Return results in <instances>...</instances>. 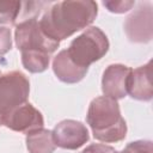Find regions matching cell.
Wrapping results in <instances>:
<instances>
[{
  "instance_id": "cell-1",
  "label": "cell",
  "mask_w": 153,
  "mask_h": 153,
  "mask_svg": "<svg viewBox=\"0 0 153 153\" xmlns=\"http://www.w3.org/2000/svg\"><path fill=\"white\" fill-rule=\"evenodd\" d=\"M97 14L98 6L94 1H60L47 10L38 23L48 37L60 42L87 27Z\"/></svg>"
},
{
  "instance_id": "cell-2",
  "label": "cell",
  "mask_w": 153,
  "mask_h": 153,
  "mask_svg": "<svg viewBox=\"0 0 153 153\" xmlns=\"http://www.w3.org/2000/svg\"><path fill=\"white\" fill-rule=\"evenodd\" d=\"M86 121L94 139L102 142H118L126 137L127 123L116 99L105 96L94 98L90 103Z\"/></svg>"
},
{
  "instance_id": "cell-3",
  "label": "cell",
  "mask_w": 153,
  "mask_h": 153,
  "mask_svg": "<svg viewBox=\"0 0 153 153\" xmlns=\"http://www.w3.org/2000/svg\"><path fill=\"white\" fill-rule=\"evenodd\" d=\"M108 50L109 39L97 26L86 29L81 35L74 38L68 49H66L69 59L82 68H88L91 63L100 60Z\"/></svg>"
},
{
  "instance_id": "cell-4",
  "label": "cell",
  "mask_w": 153,
  "mask_h": 153,
  "mask_svg": "<svg viewBox=\"0 0 153 153\" xmlns=\"http://www.w3.org/2000/svg\"><path fill=\"white\" fill-rule=\"evenodd\" d=\"M29 93L30 82L22 72L12 71L0 75V126L11 111L27 102Z\"/></svg>"
},
{
  "instance_id": "cell-5",
  "label": "cell",
  "mask_w": 153,
  "mask_h": 153,
  "mask_svg": "<svg viewBox=\"0 0 153 153\" xmlns=\"http://www.w3.org/2000/svg\"><path fill=\"white\" fill-rule=\"evenodd\" d=\"M14 39L20 51H42L51 55L60 45V42L51 39L43 32L37 17L17 24Z\"/></svg>"
},
{
  "instance_id": "cell-6",
  "label": "cell",
  "mask_w": 153,
  "mask_h": 153,
  "mask_svg": "<svg viewBox=\"0 0 153 153\" xmlns=\"http://www.w3.org/2000/svg\"><path fill=\"white\" fill-rule=\"evenodd\" d=\"M152 5L141 4L124 22V31L130 42L148 43L152 39Z\"/></svg>"
},
{
  "instance_id": "cell-7",
  "label": "cell",
  "mask_w": 153,
  "mask_h": 153,
  "mask_svg": "<svg viewBox=\"0 0 153 153\" xmlns=\"http://www.w3.org/2000/svg\"><path fill=\"white\" fill-rule=\"evenodd\" d=\"M51 133L55 145L65 149H78L90 139L86 126L75 120L59 122Z\"/></svg>"
},
{
  "instance_id": "cell-8",
  "label": "cell",
  "mask_w": 153,
  "mask_h": 153,
  "mask_svg": "<svg viewBox=\"0 0 153 153\" xmlns=\"http://www.w3.org/2000/svg\"><path fill=\"white\" fill-rule=\"evenodd\" d=\"M2 124L11 130L27 134L32 130L43 128L44 120L41 111H38L32 104L26 102L11 111L4 118Z\"/></svg>"
},
{
  "instance_id": "cell-9",
  "label": "cell",
  "mask_w": 153,
  "mask_h": 153,
  "mask_svg": "<svg viewBox=\"0 0 153 153\" xmlns=\"http://www.w3.org/2000/svg\"><path fill=\"white\" fill-rule=\"evenodd\" d=\"M131 68L121 63L110 65L103 73L102 91L105 97L112 99H122L127 96L128 79Z\"/></svg>"
},
{
  "instance_id": "cell-10",
  "label": "cell",
  "mask_w": 153,
  "mask_h": 153,
  "mask_svg": "<svg viewBox=\"0 0 153 153\" xmlns=\"http://www.w3.org/2000/svg\"><path fill=\"white\" fill-rule=\"evenodd\" d=\"M127 94L137 100L148 102L153 98L152 85V61L140 66L136 69H131L128 79Z\"/></svg>"
},
{
  "instance_id": "cell-11",
  "label": "cell",
  "mask_w": 153,
  "mask_h": 153,
  "mask_svg": "<svg viewBox=\"0 0 153 153\" xmlns=\"http://www.w3.org/2000/svg\"><path fill=\"white\" fill-rule=\"evenodd\" d=\"M53 71L60 81L66 84H75L84 79L88 68H82L76 66L69 59L66 49H63L54 57Z\"/></svg>"
},
{
  "instance_id": "cell-12",
  "label": "cell",
  "mask_w": 153,
  "mask_h": 153,
  "mask_svg": "<svg viewBox=\"0 0 153 153\" xmlns=\"http://www.w3.org/2000/svg\"><path fill=\"white\" fill-rule=\"evenodd\" d=\"M26 147L29 153H53L56 145L51 130L41 128L26 134Z\"/></svg>"
},
{
  "instance_id": "cell-13",
  "label": "cell",
  "mask_w": 153,
  "mask_h": 153,
  "mask_svg": "<svg viewBox=\"0 0 153 153\" xmlns=\"http://www.w3.org/2000/svg\"><path fill=\"white\" fill-rule=\"evenodd\" d=\"M50 56L42 51H22V63L30 73H42L48 68Z\"/></svg>"
},
{
  "instance_id": "cell-14",
  "label": "cell",
  "mask_w": 153,
  "mask_h": 153,
  "mask_svg": "<svg viewBox=\"0 0 153 153\" xmlns=\"http://www.w3.org/2000/svg\"><path fill=\"white\" fill-rule=\"evenodd\" d=\"M22 1H0V24H16L22 14Z\"/></svg>"
},
{
  "instance_id": "cell-15",
  "label": "cell",
  "mask_w": 153,
  "mask_h": 153,
  "mask_svg": "<svg viewBox=\"0 0 153 153\" xmlns=\"http://www.w3.org/2000/svg\"><path fill=\"white\" fill-rule=\"evenodd\" d=\"M120 153H153V145L149 140H137L128 143Z\"/></svg>"
},
{
  "instance_id": "cell-16",
  "label": "cell",
  "mask_w": 153,
  "mask_h": 153,
  "mask_svg": "<svg viewBox=\"0 0 153 153\" xmlns=\"http://www.w3.org/2000/svg\"><path fill=\"white\" fill-rule=\"evenodd\" d=\"M134 1L131 0H120V1H103V5L112 13H124L128 12L133 6Z\"/></svg>"
},
{
  "instance_id": "cell-17",
  "label": "cell",
  "mask_w": 153,
  "mask_h": 153,
  "mask_svg": "<svg viewBox=\"0 0 153 153\" xmlns=\"http://www.w3.org/2000/svg\"><path fill=\"white\" fill-rule=\"evenodd\" d=\"M12 48L11 30L6 26H0V57L7 54Z\"/></svg>"
},
{
  "instance_id": "cell-18",
  "label": "cell",
  "mask_w": 153,
  "mask_h": 153,
  "mask_svg": "<svg viewBox=\"0 0 153 153\" xmlns=\"http://www.w3.org/2000/svg\"><path fill=\"white\" fill-rule=\"evenodd\" d=\"M81 153H120L114 147L104 143H92L87 146Z\"/></svg>"
},
{
  "instance_id": "cell-19",
  "label": "cell",
  "mask_w": 153,
  "mask_h": 153,
  "mask_svg": "<svg viewBox=\"0 0 153 153\" xmlns=\"http://www.w3.org/2000/svg\"><path fill=\"white\" fill-rule=\"evenodd\" d=\"M0 75H1V73H0Z\"/></svg>"
}]
</instances>
